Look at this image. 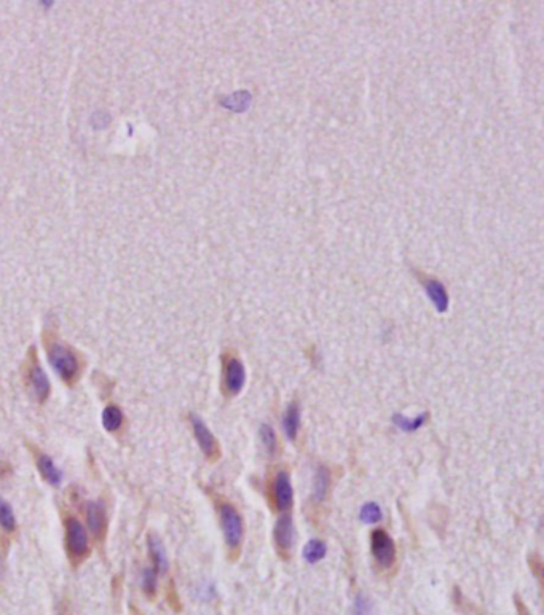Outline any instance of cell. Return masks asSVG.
Segmentation results:
<instances>
[{
  "label": "cell",
  "instance_id": "1",
  "mask_svg": "<svg viewBox=\"0 0 544 615\" xmlns=\"http://www.w3.org/2000/svg\"><path fill=\"white\" fill-rule=\"evenodd\" d=\"M219 518H221L225 542H227L230 550L236 552L241 547L244 537V525L241 515L238 513V510L231 504L221 502L219 504Z\"/></svg>",
  "mask_w": 544,
  "mask_h": 615
},
{
  "label": "cell",
  "instance_id": "2",
  "mask_svg": "<svg viewBox=\"0 0 544 615\" xmlns=\"http://www.w3.org/2000/svg\"><path fill=\"white\" fill-rule=\"evenodd\" d=\"M48 360L66 383H74L78 377V359L74 351L54 343L48 348Z\"/></svg>",
  "mask_w": 544,
  "mask_h": 615
},
{
  "label": "cell",
  "instance_id": "3",
  "mask_svg": "<svg viewBox=\"0 0 544 615\" xmlns=\"http://www.w3.org/2000/svg\"><path fill=\"white\" fill-rule=\"evenodd\" d=\"M66 545L67 552H69L74 561H82L83 558L88 556V534L82 523L75 518H69L66 521Z\"/></svg>",
  "mask_w": 544,
  "mask_h": 615
},
{
  "label": "cell",
  "instance_id": "4",
  "mask_svg": "<svg viewBox=\"0 0 544 615\" xmlns=\"http://www.w3.org/2000/svg\"><path fill=\"white\" fill-rule=\"evenodd\" d=\"M370 550L372 556L377 564L383 569H388L393 566L396 559V547L393 539H391L383 530H377L370 536Z\"/></svg>",
  "mask_w": 544,
  "mask_h": 615
},
{
  "label": "cell",
  "instance_id": "5",
  "mask_svg": "<svg viewBox=\"0 0 544 615\" xmlns=\"http://www.w3.org/2000/svg\"><path fill=\"white\" fill-rule=\"evenodd\" d=\"M191 421H192L195 439H197L201 451H203L205 456L210 461H216L219 456H221V448H219V442L216 440V437L212 435L210 427L206 426L200 416L192 415Z\"/></svg>",
  "mask_w": 544,
  "mask_h": 615
},
{
  "label": "cell",
  "instance_id": "6",
  "mask_svg": "<svg viewBox=\"0 0 544 615\" xmlns=\"http://www.w3.org/2000/svg\"><path fill=\"white\" fill-rule=\"evenodd\" d=\"M246 384V368L238 358H227L224 364V386L230 396H238Z\"/></svg>",
  "mask_w": 544,
  "mask_h": 615
},
{
  "label": "cell",
  "instance_id": "7",
  "mask_svg": "<svg viewBox=\"0 0 544 615\" xmlns=\"http://www.w3.org/2000/svg\"><path fill=\"white\" fill-rule=\"evenodd\" d=\"M273 497H274V504H277V507L278 510H281V512H286V510H289L292 507L294 489H292L289 473L284 470L278 472L277 477H274Z\"/></svg>",
  "mask_w": 544,
  "mask_h": 615
},
{
  "label": "cell",
  "instance_id": "8",
  "mask_svg": "<svg viewBox=\"0 0 544 615\" xmlns=\"http://www.w3.org/2000/svg\"><path fill=\"white\" fill-rule=\"evenodd\" d=\"M274 544H277V549L279 550V553H289V550L292 549V545L296 542V530H294V523H292V516L291 515H283L279 516L277 525H274Z\"/></svg>",
  "mask_w": 544,
  "mask_h": 615
},
{
  "label": "cell",
  "instance_id": "9",
  "mask_svg": "<svg viewBox=\"0 0 544 615\" xmlns=\"http://www.w3.org/2000/svg\"><path fill=\"white\" fill-rule=\"evenodd\" d=\"M418 279L421 282V286L426 291L428 298L433 301L434 308H436L437 312H445L449 310V295L447 291H445V287L441 281L430 278V276H423L418 273Z\"/></svg>",
  "mask_w": 544,
  "mask_h": 615
},
{
  "label": "cell",
  "instance_id": "10",
  "mask_svg": "<svg viewBox=\"0 0 544 615\" xmlns=\"http://www.w3.org/2000/svg\"><path fill=\"white\" fill-rule=\"evenodd\" d=\"M29 381H30V386H32L34 396L37 397V401L40 403L45 402L47 398H48V396H50L52 386H50V379H48L47 373L42 370L40 365L34 364L32 368H30Z\"/></svg>",
  "mask_w": 544,
  "mask_h": 615
},
{
  "label": "cell",
  "instance_id": "11",
  "mask_svg": "<svg viewBox=\"0 0 544 615\" xmlns=\"http://www.w3.org/2000/svg\"><path fill=\"white\" fill-rule=\"evenodd\" d=\"M87 521L91 534L101 539L104 530H106V513L99 502H90L87 506Z\"/></svg>",
  "mask_w": 544,
  "mask_h": 615
},
{
  "label": "cell",
  "instance_id": "12",
  "mask_svg": "<svg viewBox=\"0 0 544 615\" xmlns=\"http://www.w3.org/2000/svg\"><path fill=\"white\" fill-rule=\"evenodd\" d=\"M283 429L284 434L289 440H296L301 429V408L296 402L287 405L283 416Z\"/></svg>",
  "mask_w": 544,
  "mask_h": 615
},
{
  "label": "cell",
  "instance_id": "13",
  "mask_svg": "<svg viewBox=\"0 0 544 615\" xmlns=\"http://www.w3.org/2000/svg\"><path fill=\"white\" fill-rule=\"evenodd\" d=\"M329 483H331V473H329L326 467L320 465L315 473L313 489H311V501L315 504H321L324 499H326Z\"/></svg>",
  "mask_w": 544,
  "mask_h": 615
},
{
  "label": "cell",
  "instance_id": "14",
  "mask_svg": "<svg viewBox=\"0 0 544 615\" xmlns=\"http://www.w3.org/2000/svg\"><path fill=\"white\" fill-rule=\"evenodd\" d=\"M37 467H39V472L42 473V477H44L52 487H59L61 482H63V473H61V470L58 469L56 464L53 463L50 456H47L44 453H39Z\"/></svg>",
  "mask_w": 544,
  "mask_h": 615
},
{
  "label": "cell",
  "instance_id": "15",
  "mask_svg": "<svg viewBox=\"0 0 544 615\" xmlns=\"http://www.w3.org/2000/svg\"><path fill=\"white\" fill-rule=\"evenodd\" d=\"M147 545H149L152 561H154V569L160 574L164 573V571L168 569V556H167V552H164L162 540L152 534V536H149L147 539Z\"/></svg>",
  "mask_w": 544,
  "mask_h": 615
},
{
  "label": "cell",
  "instance_id": "16",
  "mask_svg": "<svg viewBox=\"0 0 544 615\" xmlns=\"http://www.w3.org/2000/svg\"><path fill=\"white\" fill-rule=\"evenodd\" d=\"M426 421H428V413H421L413 418H409L401 413H396L393 416L394 426L399 430H404V432H417L418 429L425 426Z\"/></svg>",
  "mask_w": 544,
  "mask_h": 615
},
{
  "label": "cell",
  "instance_id": "17",
  "mask_svg": "<svg viewBox=\"0 0 544 615\" xmlns=\"http://www.w3.org/2000/svg\"><path fill=\"white\" fill-rule=\"evenodd\" d=\"M326 553H327V547H326V544L322 542V540L311 539L310 542L305 545L303 558L307 559V563L316 564V563H320L324 556H326Z\"/></svg>",
  "mask_w": 544,
  "mask_h": 615
},
{
  "label": "cell",
  "instance_id": "18",
  "mask_svg": "<svg viewBox=\"0 0 544 615\" xmlns=\"http://www.w3.org/2000/svg\"><path fill=\"white\" fill-rule=\"evenodd\" d=\"M121 422H123V413H121L119 407L111 405L102 411V426L106 427L109 432H115L119 430Z\"/></svg>",
  "mask_w": 544,
  "mask_h": 615
},
{
  "label": "cell",
  "instance_id": "19",
  "mask_svg": "<svg viewBox=\"0 0 544 615\" xmlns=\"http://www.w3.org/2000/svg\"><path fill=\"white\" fill-rule=\"evenodd\" d=\"M259 435H260V442H262V445H264L267 454L273 456L274 451H277V445H278V439H277V434H274L273 427L270 426V424H262Z\"/></svg>",
  "mask_w": 544,
  "mask_h": 615
},
{
  "label": "cell",
  "instance_id": "20",
  "mask_svg": "<svg viewBox=\"0 0 544 615\" xmlns=\"http://www.w3.org/2000/svg\"><path fill=\"white\" fill-rule=\"evenodd\" d=\"M250 96L248 91H240V93H234L224 99V107L235 110V112H243L249 107Z\"/></svg>",
  "mask_w": 544,
  "mask_h": 615
},
{
  "label": "cell",
  "instance_id": "21",
  "mask_svg": "<svg viewBox=\"0 0 544 615\" xmlns=\"http://www.w3.org/2000/svg\"><path fill=\"white\" fill-rule=\"evenodd\" d=\"M359 518H361V521L369 523V525H375V523L382 521L383 512H382V509H380V506H378V504L368 502V504H364L363 507H361Z\"/></svg>",
  "mask_w": 544,
  "mask_h": 615
},
{
  "label": "cell",
  "instance_id": "22",
  "mask_svg": "<svg viewBox=\"0 0 544 615\" xmlns=\"http://www.w3.org/2000/svg\"><path fill=\"white\" fill-rule=\"evenodd\" d=\"M0 526L8 532L16 530V518L13 510H11V507L4 499H0Z\"/></svg>",
  "mask_w": 544,
  "mask_h": 615
},
{
  "label": "cell",
  "instance_id": "23",
  "mask_svg": "<svg viewBox=\"0 0 544 615\" xmlns=\"http://www.w3.org/2000/svg\"><path fill=\"white\" fill-rule=\"evenodd\" d=\"M157 576L158 573L154 568L145 569L143 573V590L149 598H155L157 595Z\"/></svg>",
  "mask_w": 544,
  "mask_h": 615
},
{
  "label": "cell",
  "instance_id": "24",
  "mask_svg": "<svg viewBox=\"0 0 544 615\" xmlns=\"http://www.w3.org/2000/svg\"><path fill=\"white\" fill-rule=\"evenodd\" d=\"M372 612H374V604H372L369 596L363 593L356 595L353 604V615H372Z\"/></svg>",
  "mask_w": 544,
  "mask_h": 615
},
{
  "label": "cell",
  "instance_id": "25",
  "mask_svg": "<svg viewBox=\"0 0 544 615\" xmlns=\"http://www.w3.org/2000/svg\"><path fill=\"white\" fill-rule=\"evenodd\" d=\"M514 601H516V607H517V612H519V615H531L530 612H528V609L525 607V604H524V601L519 598V596H516L514 598Z\"/></svg>",
  "mask_w": 544,
  "mask_h": 615
}]
</instances>
